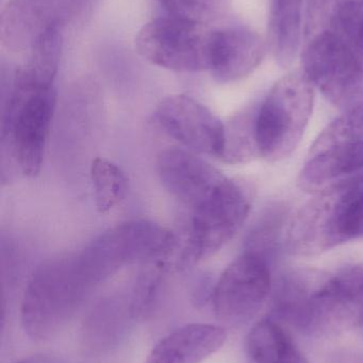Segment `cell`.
I'll return each instance as SVG.
<instances>
[{
	"label": "cell",
	"instance_id": "obj_2",
	"mask_svg": "<svg viewBox=\"0 0 363 363\" xmlns=\"http://www.w3.org/2000/svg\"><path fill=\"white\" fill-rule=\"evenodd\" d=\"M95 288L70 254L40 264L28 281L21 304L23 330L32 340L57 336Z\"/></svg>",
	"mask_w": 363,
	"mask_h": 363
},
{
	"label": "cell",
	"instance_id": "obj_3",
	"mask_svg": "<svg viewBox=\"0 0 363 363\" xmlns=\"http://www.w3.org/2000/svg\"><path fill=\"white\" fill-rule=\"evenodd\" d=\"M53 85L40 84L15 72L1 117L4 159L27 178L40 174L55 108Z\"/></svg>",
	"mask_w": 363,
	"mask_h": 363
},
{
	"label": "cell",
	"instance_id": "obj_5",
	"mask_svg": "<svg viewBox=\"0 0 363 363\" xmlns=\"http://www.w3.org/2000/svg\"><path fill=\"white\" fill-rule=\"evenodd\" d=\"M251 203L253 190L247 184L226 179L206 201L191 211L179 268H190L223 247L242 228Z\"/></svg>",
	"mask_w": 363,
	"mask_h": 363
},
{
	"label": "cell",
	"instance_id": "obj_12",
	"mask_svg": "<svg viewBox=\"0 0 363 363\" xmlns=\"http://www.w3.org/2000/svg\"><path fill=\"white\" fill-rule=\"evenodd\" d=\"M157 172L170 196L190 211L200 206L227 179L195 153L177 148L160 153Z\"/></svg>",
	"mask_w": 363,
	"mask_h": 363
},
{
	"label": "cell",
	"instance_id": "obj_25",
	"mask_svg": "<svg viewBox=\"0 0 363 363\" xmlns=\"http://www.w3.org/2000/svg\"><path fill=\"white\" fill-rule=\"evenodd\" d=\"M13 363H68L62 358L57 356L46 355V354H40V355L29 356V357L23 358Z\"/></svg>",
	"mask_w": 363,
	"mask_h": 363
},
{
	"label": "cell",
	"instance_id": "obj_17",
	"mask_svg": "<svg viewBox=\"0 0 363 363\" xmlns=\"http://www.w3.org/2000/svg\"><path fill=\"white\" fill-rule=\"evenodd\" d=\"M304 0H269V44L281 66L293 62L300 48Z\"/></svg>",
	"mask_w": 363,
	"mask_h": 363
},
{
	"label": "cell",
	"instance_id": "obj_4",
	"mask_svg": "<svg viewBox=\"0 0 363 363\" xmlns=\"http://www.w3.org/2000/svg\"><path fill=\"white\" fill-rule=\"evenodd\" d=\"M313 104V85L304 72H291L279 79L254 117L258 155L269 162L291 155L308 127Z\"/></svg>",
	"mask_w": 363,
	"mask_h": 363
},
{
	"label": "cell",
	"instance_id": "obj_1",
	"mask_svg": "<svg viewBox=\"0 0 363 363\" xmlns=\"http://www.w3.org/2000/svg\"><path fill=\"white\" fill-rule=\"evenodd\" d=\"M285 245L296 255H315L363 237V174L320 194L288 222Z\"/></svg>",
	"mask_w": 363,
	"mask_h": 363
},
{
	"label": "cell",
	"instance_id": "obj_22",
	"mask_svg": "<svg viewBox=\"0 0 363 363\" xmlns=\"http://www.w3.org/2000/svg\"><path fill=\"white\" fill-rule=\"evenodd\" d=\"M360 142H363V99L327 125L311 147L310 155L338 145Z\"/></svg>",
	"mask_w": 363,
	"mask_h": 363
},
{
	"label": "cell",
	"instance_id": "obj_21",
	"mask_svg": "<svg viewBox=\"0 0 363 363\" xmlns=\"http://www.w3.org/2000/svg\"><path fill=\"white\" fill-rule=\"evenodd\" d=\"M166 16L209 27L223 21L230 11V0H157Z\"/></svg>",
	"mask_w": 363,
	"mask_h": 363
},
{
	"label": "cell",
	"instance_id": "obj_20",
	"mask_svg": "<svg viewBox=\"0 0 363 363\" xmlns=\"http://www.w3.org/2000/svg\"><path fill=\"white\" fill-rule=\"evenodd\" d=\"M287 224V213L283 206L275 205L264 211L245 242V252L256 254L270 262L281 247V236Z\"/></svg>",
	"mask_w": 363,
	"mask_h": 363
},
{
	"label": "cell",
	"instance_id": "obj_6",
	"mask_svg": "<svg viewBox=\"0 0 363 363\" xmlns=\"http://www.w3.org/2000/svg\"><path fill=\"white\" fill-rule=\"evenodd\" d=\"M305 76L335 106L350 108L363 99V63L332 29L309 38L303 52Z\"/></svg>",
	"mask_w": 363,
	"mask_h": 363
},
{
	"label": "cell",
	"instance_id": "obj_16",
	"mask_svg": "<svg viewBox=\"0 0 363 363\" xmlns=\"http://www.w3.org/2000/svg\"><path fill=\"white\" fill-rule=\"evenodd\" d=\"M363 174V142L338 145L309 155L298 184L308 194H318Z\"/></svg>",
	"mask_w": 363,
	"mask_h": 363
},
{
	"label": "cell",
	"instance_id": "obj_13",
	"mask_svg": "<svg viewBox=\"0 0 363 363\" xmlns=\"http://www.w3.org/2000/svg\"><path fill=\"white\" fill-rule=\"evenodd\" d=\"M266 45L259 33L244 25L212 29L209 48V72L221 83L242 80L261 64Z\"/></svg>",
	"mask_w": 363,
	"mask_h": 363
},
{
	"label": "cell",
	"instance_id": "obj_7",
	"mask_svg": "<svg viewBox=\"0 0 363 363\" xmlns=\"http://www.w3.org/2000/svg\"><path fill=\"white\" fill-rule=\"evenodd\" d=\"M212 29L170 16L159 17L141 28L136 50L153 65L177 72L209 69Z\"/></svg>",
	"mask_w": 363,
	"mask_h": 363
},
{
	"label": "cell",
	"instance_id": "obj_14",
	"mask_svg": "<svg viewBox=\"0 0 363 363\" xmlns=\"http://www.w3.org/2000/svg\"><path fill=\"white\" fill-rule=\"evenodd\" d=\"M140 320L131 291L104 298L93 307L82 328L85 351L102 354L117 347L127 336L134 322Z\"/></svg>",
	"mask_w": 363,
	"mask_h": 363
},
{
	"label": "cell",
	"instance_id": "obj_23",
	"mask_svg": "<svg viewBox=\"0 0 363 363\" xmlns=\"http://www.w3.org/2000/svg\"><path fill=\"white\" fill-rule=\"evenodd\" d=\"M328 29L339 34L363 63V0H335Z\"/></svg>",
	"mask_w": 363,
	"mask_h": 363
},
{
	"label": "cell",
	"instance_id": "obj_10",
	"mask_svg": "<svg viewBox=\"0 0 363 363\" xmlns=\"http://www.w3.org/2000/svg\"><path fill=\"white\" fill-rule=\"evenodd\" d=\"M161 129L188 150L224 157L227 132L219 117L198 100L188 95L168 96L155 113Z\"/></svg>",
	"mask_w": 363,
	"mask_h": 363
},
{
	"label": "cell",
	"instance_id": "obj_24",
	"mask_svg": "<svg viewBox=\"0 0 363 363\" xmlns=\"http://www.w3.org/2000/svg\"><path fill=\"white\" fill-rule=\"evenodd\" d=\"M335 0H308L304 33L307 38L327 29L332 19Z\"/></svg>",
	"mask_w": 363,
	"mask_h": 363
},
{
	"label": "cell",
	"instance_id": "obj_9",
	"mask_svg": "<svg viewBox=\"0 0 363 363\" xmlns=\"http://www.w3.org/2000/svg\"><path fill=\"white\" fill-rule=\"evenodd\" d=\"M272 286L270 262L243 252L225 269L213 286V311L220 321L236 326L255 317Z\"/></svg>",
	"mask_w": 363,
	"mask_h": 363
},
{
	"label": "cell",
	"instance_id": "obj_15",
	"mask_svg": "<svg viewBox=\"0 0 363 363\" xmlns=\"http://www.w3.org/2000/svg\"><path fill=\"white\" fill-rule=\"evenodd\" d=\"M227 339L225 328L213 324L181 326L158 341L145 363H202Z\"/></svg>",
	"mask_w": 363,
	"mask_h": 363
},
{
	"label": "cell",
	"instance_id": "obj_18",
	"mask_svg": "<svg viewBox=\"0 0 363 363\" xmlns=\"http://www.w3.org/2000/svg\"><path fill=\"white\" fill-rule=\"evenodd\" d=\"M246 352L255 363H309L275 319L256 323L247 335Z\"/></svg>",
	"mask_w": 363,
	"mask_h": 363
},
{
	"label": "cell",
	"instance_id": "obj_19",
	"mask_svg": "<svg viewBox=\"0 0 363 363\" xmlns=\"http://www.w3.org/2000/svg\"><path fill=\"white\" fill-rule=\"evenodd\" d=\"M91 181L98 211L107 213L121 205L127 196L128 181L121 167L102 157L91 165Z\"/></svg>",
	"mask_w": 363,
	"mask_h": 363
},
{
	"label": "cell",
	"instance_id": "obj_8",
	"mask_svg": "<svg viewBox=\"0 0 363 363\" xmlns=\"http://www.w3.org/2000/svg\"><path fill=\"white\" fill-rule=\"evenodd\" d=\"M363 323V264L322 279L298 328L313 336L338 334Z\"/></svg>",
	"mask_w": 363,
	"mask_h": 363
},
{
	"label": "cell",
	"instance_id": "obj_11",
	"mask_svg": "<svg viewBox=\"0 0 363 363\" xmlns=\"http://www.w3.org/2000/svg\"><path fill=\"white\" fill-rule=\"evenodd\" d=\"M80 0H10L0 21L2 46L12 52L29 51L48 30L62 27Z\"/></svg>",
	"mask_w": 363,
	"mask_h": 363
}]
</instances>
